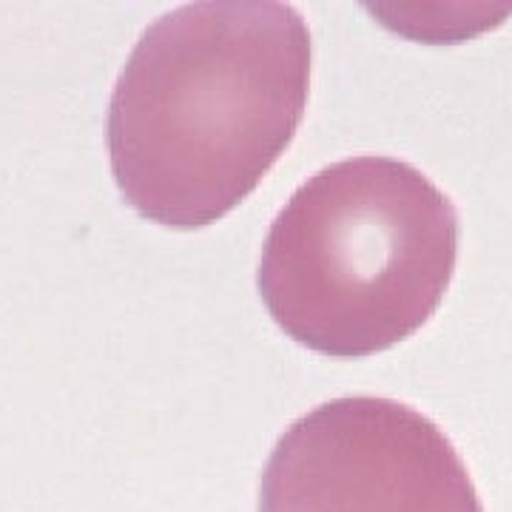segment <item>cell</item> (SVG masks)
<instances>
[{
  "mask_svg": "<svg viewBox=\"0 0 512 512\" xmlns=\"http://www.w3.org/2000/svg\"><path fill=\"white\" fill-rule=\"evenodd\" d=\"M311 52L305 18L279 0L183 3L151 23L106 117L123 200L180 231L228 217L293 143Z\"/></svg>",
  "mask_w": 512,
  "mask_h": 512,
  "instance_id": "1",
  "label": "cell"
},
{
  "mask_svg": "<svg viewBox=\"0 0 512 512\" xmlns=\"http://www.w3.org/2000/svg\"><path fill=\"white\" fill-rule=\"evenodd\" d=\"M458 211L416 165H325L268 228L256 288L274 322L330 359L396 348L439 311L458 259Z\"/></svg>",
  "mask_w": 512,
  "mask_h": 512,
  "instance_id": "2",
  "label": "cell"
},
{
  "mask_svg": "<svg viewBox=\"0 0 512 512\" xmlns=\"http://www.w3.org/2000/svg\"><path fill=\"white\" fill-rule=\"evenodd\" d=\"M259 512H484L453 441L379 396L319 404L279 436Z\"/></svg>",
  "mask_w": 512,
  "mask_h": 512,
  "instance_id": "3",
  "label": "cell"
}]
</instances>
